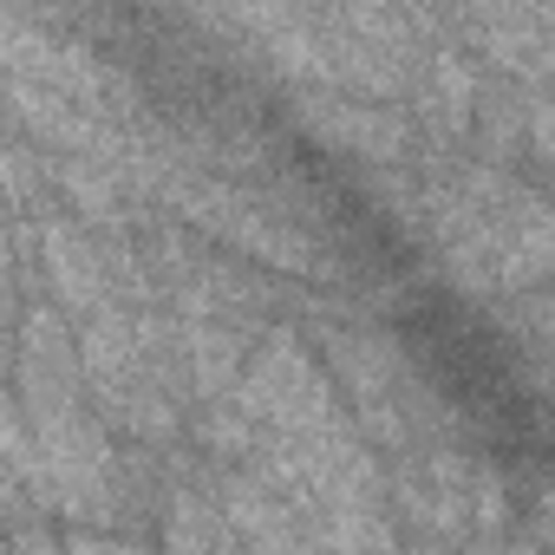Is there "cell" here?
<instances>
[{
  "mask_svg": "<svg viewBox=\"0 0 555 555\" xmlns=\"http://www.w3.org/2000/svg\"><path fill=\"white\" fill-rule=\"evenodd\" d=\"M14 399H21L27 477H34L40 509L73 516V529H105V516H125L138 477H131V464L118 451V431L99 418V405L86 392V373H79L66 321L47 301H34L27 321H21V340H14Z\"/></svg>",
  "mask_w": 555,
  "mask_h": 555,
  "instance_id": "7a4b0ae2",
  "label": "cell"
},
{
  "mask_svg": "<svg viewBox=\"0 0 555 555\" xmlns=\"http://www.w3.org/2000/svg\"><path fill=\"white\" fill-rule=\"evenodd\" d=\"M14 282V242H8V209H0V295Z\"/></svg>",
  "mask_w": 555,
  "mask_h": 555,
  "instance_id": "277c9868",
  "label": "cell"
},
{
  "mask_svg": "<svg viewBox=\"0 0 555 555\" xmlns=\"http://www.w3.org/2000/svg\"><path fill=\"white\" fill-rule=\"evenodd\" d=\"M0 509H40L34 477H27V431H21V399H14V347L0 327Z\"/></svg>",
  "mask_w": 555,
  "mask_h": 555,
  "instance_id": "3957f363",
  "label": "cell"
},
{
  "mask_svg": "<svg viewBox=\"0 0 555 555\" xmlns=\"http://www.w3.org/2000/svg\"><path fill=\"white\" fill-rule=\"evenodd\" d=\"M190 425L209 464L242 470L301 522L308 548L399 542L386 464L295 327H261L242 373L203 399Z\"/></svg>",
  "mask_w": 555,
  "mask_h": 555,
  "instance_id": "6da1fadb",
  "label": "cell"
}]
</instances>
